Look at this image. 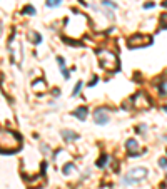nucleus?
Masks as SVG:
<instances>
[{
	"label": "nucleus",
	"instance_id": "1",
	"mask_svg": "<svg viewBox=\"0 0 167 189\" xmlns=\"http://www.w3.org/2000/svg\"><path fill=\"white\" fill-rule=\"evenodd\" d=\"M147 176H149V169L139 166V168L130 169V171L122 177V182H124V184H137V182H140V181L146 179Z\"/></svg>",
	"mask_w": 167,
	"mask_h": 189
},
{
	"label": "nucleus",
	"instance_id": "2",
	"mask_svg": "<svg viewBox=\"0 0 167 189\" xmlns=\"http://www.w3.org/2000/svg\"><path fill=\"white\" fill-rule=\"evenodd\" d=\"M99 62H100V67L105 69V70H117V67H119V60H117L115 54L109 50L99 52Z\"/></svg>",
	"mask_w": 167,
	"mask_h": 189
},
{
	"label": "nucleus",
	"instance_id": "3",
	"mask_svg": "<svg viewBox=\"0 0 167 189\" xmlns=\"http://www.w3.org/2000/svg\"><path fill=\"white\" fill-rule=\"evenodd\" d=\"M150 40H152V39H150L149 35H140V34L132 35V37L129 39V47L130 49H140V47L149 45Z\"/></svg>",
	"mask_w": 167,
	"mask_h": 189
},
{
	"label": "nucleus",
	"instance_id": "4",
	"mask_svg": "<svg viewBox=\"0 0 167 189\" xmlns=\"http://www.w3.org/2000/svg\"><path fill=\"white\" fill-rule=\"evenodd\" d=\"M110 117H109V112L107 109L104 107H99V109L94 110V122H95L97 126H107Z\"/></svg>",
	"mask_w": 167,
	"mask_h": 189
},
{
	"label": "nucleus",
	"instance_id": "5",
	"mask_svg": "<svg viewBox=\"0 0 167 189\" xmlns=\"http://www.w3.org/2000/svg\"><path fill=\"white\" fill-rule=\"evenodd\" d=\"M125 149H127V152H129L130 156H139V142L134 137L125 141Z\"/></svg>",
	"mask_w": 167,
	"mask_h": 189
},
{
	"label": "nucleus",
	"instance_id": "6",
	"mask_svg": "<svg viewBox=\"0 0 167 189\" xmlns=\"http://www.w3.org/2000/svg\"><path fill=\"white\" fill-rule=\"evenodd\" d=\"M60 134H62V139H64V141H67V142L77 141V139L80 137V136L77 134V132H74V130H70V129H64L62 132H60Z\"/></svg>",
	"mask_w": 167,
	"mask_h": 189
},
{
	"label": "nucleus",
	"instance_id": "7",
	"mask_svg": "<svg viewBox=\"0 0 167 189\" xmlns=\"http://www.w3.org/2000/svg\"><path fill=\"white\" fill-rule=\"evenodd\" d=\"M27 39H29L32 44H35V45L42 44V35L38 34V32H35V30H29V32H27Z\"/></svg>",
	"mask_w": 167,
	"mask_h": 189
},
{
	"label": "nucleus",
	"instance_id": "8",
	"mask_svg": "<svg viewBox=\"0 0 167 189\" xmlns=\"http://www.w3.org/2000/svg\"><path fill=\"white\" fill-rule=\"evenodd\" d=\"M87 114H89V109L85 105H80L79 109L74 110V116L79 119V121H85V119H87Z\"/></svg>",
	"mask_w": 167,
	"mask_h": 189
},
{
	"label": "nucleus",
	"instance_id": "9",
	"mask_svg": "<svg viewBox=\"0 0 167 189\" xmlns=\"http://www.w3.org/2000/svg\"><path fill=\"white\" fill-rule=\"evenodd\" d=\"M57 62H58V69H60V72H62L64 79L69 80V77H70V72L65 69V62H64V59H62V57H57Z\"/></svg>",
	"mask_w": 167,
	"mask_h": 189
},
{
	"label": "nucleus",
	"instance_id": "10",
	"mask_svg": "<svg viewBox=\"0 0 167 189\" xmlns=\"http://www.w3.org/2000/svg\"><path fill=\"white\" fill-rule=\"evenodd\" d=\"M45 5L49 9H57L62 5V0H45Z\"/></svg>",
	"mask_w": 167,
	"mask_h": 189
},
{
	"label": "nucleus",
	"instance_id": "11",
	"mask_svg": "<svg viewBox=\"0 0 167 189\" xmlns=\"http://www.w3.org/2000/svg\"><path fill=\"white\" fill-rule=\"evenodd\" d=\"M159 94L160 96H167V79L160 80V84H159Z\"/></svg>",
	"mask_w": 167,
	"mask_h": 189
},
{
	"label": "nucleus",
	"instance_id": "12",
	"mask_svg": "<svg viewBox=\"0 0 167 189\" xmlns=\"http://www.w3.org/2000/svg\"><path fill=\"white\" fill-rule=\"evenodd\" d=\"M84 87V82L82 80H79V82H77V84H75V87H74V90H72V96H79V92H80V89Z\"/></svg>",
	"mask_w": 167,
	"mask_h": 189
},
{
	"label": "nucleus",
	"instance_id": "13",
	"mask_svg": "<svg viewBox=\"0 0 167 189\" xmlns=\"http://www.w3.org/2000/svg\"><path fill=\"white\" fill-rule=\"evenodd\" d=\"M72 171H74V164H72V162L65 164V166H64V168H62V172H64V174H65V176H67V174H70Z\"/></svg>",
	"mask_w": 167,
	"mask_h": 189
},
{
	"label": "nucleus",
	"instance_id": "14",
	"mask_svg": "<svg viewBox=\"0 0 167 189\" xmlns=\"http://www.w3.org/2000/svg\"><path fill=\"white\" fill-rule=\"evenodd\" d=\"M102 5H104V7H105V9H107V7H109V9H117V4H114V2H110V0H102Z\"/></svg>",
	"mask_w": 167,
	"mask_h": 189
},
{
	"label": "nucleus",
	"instance_id": "15",
	"mask_svg": "<svg viewBox=\"0 0 167 189\" xmlns=\"http://www.w3.org/2000/svg\"><path fill=\"white\" fill-rule=\"evenodd\" d=\"M24 13L25 15H35V9H33L32 5H27V7L24 9Z\"/></svg>",
	"mask_w": 167,
	"mask_h": 189
},
{
	"label": "nucleus",
	"instance_id": "16",
	"mask_svg": "<svg viewBox=\"0 0 167 189\" xmlns=\"http://www.w3.org/2000/svg\"><path fill=\"white\" fill-rule=\"evenodd\" d=\"M105 162H109V156H102V157H100V161L97 162V166H99V168H104Z\"/></svg>",
	"mask_w": 167,
	"mask_h": 189
},
{
	"label": "nucleus",
	"instance_id": "17",
	"mask_svg": "<svg viewBox=\"0 0 167 189\" xmlns=\"http://www.w3.org/2000/svg\"><path fill=\"white\" fill-rule=\"evenodd\" d=\"M159 166L162 169H167V157H160V159H159Z\"/></svg>",
	"mask_w": 167,
	"mask_h": 189
},
{
	"label": "nucleus",
	"instance_id": "18",
	"mask_svg": "<svg viewBox=\"0 0 167 189\" xmlns=\"http://www.w3.org/2000/svg\"><path fill=\"white\" fill-rule=\"evenodd\" d=\"M97 80H99V77H97V76H94V79H92V82H90L89 85H90V87H94V85L97 84Z\"/></svg>",
	"mask_w": 167,
	"mask_h": 189
},
{
	"label": "nucleus",
	"instance_id": "19",
	"mask_svg": "<svg viewBox=\"0 0 167 189\" xmlns=\"http://www.w3.org/2000/svg\"><path fill=\"white\" fill-rule=\"evenodd\" d=\"M144 9H154V4H152V2H149V4H144Z\"/></svg>",
	"mask_w": 167,
	"mask_h": 189
},
{
	"label": "nucleus",
	"instance_id": "20",
	"mask_svg": "<svg viewBox=\"0 0 167 189\" xmlns=\"http://www.w3.org/2000/svg\"><path fill=\"white\" fill-rule=\"evenodd\" d=\"M58 92H60V90H58V89H55V90H54V96H55V97H58V96H60Z\"/></svg>",
	"mask_w": 167,
	"mask_h": 189
},
{
	"label": "nucleus",
	"instance_id": "21",
	"mask_svg": "<svg viewBox=\"0 0 167 189\" xmlns=\"http://www.w3.org/2000/svg\"><path fill=\"white\" fill-rule=\"evenodd\" d=\"M162 110H164V112H167V105H164V107H162Z\"/></svg>",
	"mask_w": 167,
	"mask_h": 189
},
{
	"label": "nucleus",
	"instance_id": "22",
	"mask_svg": "<svg viewBox=\"0 0 167 189\" xmlns=\"http://www.w3.org/2000/svg\"><path fill=\"white\" fill-rule=\"evenodd\" d=\"M162 7H167V0H166V2H162Z\"/></svg>",
	"mask_w": 167,
	"mask_h": 189
}]
</instances>
